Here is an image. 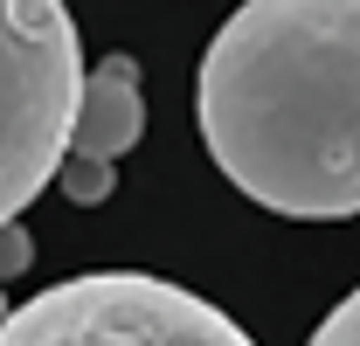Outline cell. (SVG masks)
I'll use <instances>...</instances> for the list:
<instances>
[{"label": "cell", "instance_id": "cell-1", "mask_svg": "<svg viewBox=\"0 0 360 346\" xmlns=\"http://www.w3.org/2000/svg\"><path fill=\"white\" fill-rule=\"evenodd\" d=\"M201 139L270 215H360V0H250L201 56Z\"/></svg>", "mask_w": 360, "mask_h": 346}, {"label": "cell", "instance_id": "cell-2", "mask_svg": "<svg viewBox=\"0 0 360 346\" xmlns=\"http://www.w3.org/2000/svg\"><path fill=\"white\" fill-rule=\"evenodd\" d=\"M84 111L77 21L56 0H0V229L70 160Z\"/></svg>", "mask_w": 360, "mask_h": 346}, {"label": "cell", "instance_id": "cell-3", "mask_svg": "<svg viewBox=\"0 0 360 346\" xmlns=\"http://www.w3.org/2000/svg\"><path fill=\"white\" fill-rule=\"evenodd\" d=\"M0 346H257L222 305L146 270H90L14 305Z\"/></svg>", "mask_w": 360, "mask_h": 346}, {"label": "cell", "instance_id": "cell-4", "mask_svg": "<svg viewBox=\"0 0 360 346\" xmlns=\"http://www.w3.org/2000/svg\"><path fill=\"white\" fill-rule=\"evenodd\" d=\"M146 132V97H139V63L132 56H104L84 77V111H77V139H70V160H97V167H118Z\"/></svg>", "mask_w": 360, "mask_h": 346}, {"label": "cell", "instance_id": "cell-5", "mask_svg": "<svg viewBox=\"0 0 360 346\" xmlns=\"http://www.w3.org/2000/svg\"><path fill=\"white\" fill-rule=\"evenodd\" d=\"M56 187H63V194H70L77 208H97V201L111 194V167H97V160H63Z\"/></svg>", "mask_w": 360, "mask_h": 346}, {"label": "cell", "instance_id": "cell-6", "mask_svg": "<svg viewBox=\"0 0 360 346\" xmlns=\"http://www.w3.org/2000/svg\"><path fill=\"white\" fill-rule=\"evenodd\" d=\"M312 346H360V291H347V298H340L326 319H319Z\"/></svg>", "mask_w": 360, "mask_h": 346}, {"label": "cell", "instance_id": "cell-7", "mask_svg": "<svg viewBox=\"0 0 360 346\" xmlns=\"http://www.w3.org/2000/svg\"><path fill=\"white\" fill-rule=\"evenodd\" d=\"M28 263H35V243H28V229H21V222H7V229H0V277H21Z\"/></svg>", "mask_w": 360, "mask_h": 346}, {"label": "cell", "instance_id": "cell-8", "mask_svg": "<svg viewBox=\"0 0 360 346\" xmlns=\"http://www.w3.org/2000/svg\"><path fill=\"white\" fill-rule=\"evenodd\" d=\"M7 326H14V305H7V298H0V333H7Z\"/></svg>", "mask_w": 360, "mask_h": 346}]
</instances>
